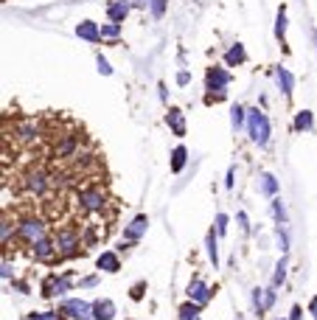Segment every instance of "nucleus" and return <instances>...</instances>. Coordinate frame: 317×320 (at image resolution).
I'll use <instances>...</instances> for the list:
<instances>
[{
	"mask_svg": "<svg viewBox=\"0 0 317 320\" xmlns=\"http://www.w3.org/2000/svg\"><path fill=\"white\" fill-rule=\"evenodd\" d=\"M247 135L253 144L259 146H267L270 144V135H272V127H270V118L255 107V110H247Z\"/></svg>",
	"mask_w": 317,
	"mask_h": 320,
	"instance_id": "obj_1",
	"label": "nucleus"
},
{
	"mask_svg": "<svg viewBox=\"0 0 317 320\" xmlns=\"http://www.w3.org/2000/svg\"><path fill=\"white\" fill-rule=\"evenodd\" d=\"M56 245H59V262H65V258H76L82 253V247H85V242H82V233L73 228H62L56 233Z\"/></svg>",
	"mask_w": 317,
	"mask_h": 320,
	"instance_id": "obj_2",
	"label": "nucleus"
},
{
	"mask_svg": "<svg viewBox=\"0 0 317 320\" xmlns=\"http://www.w3.org/2000/svg\"><path fill=\"white\" fill-rule=\"evenodd\" d=\"M53 177L51 174H45L43 169H28L26 174H23V188H26L31 197H45L48 191L53 188Z\"/></svg>",
	"mask_w": 317,
	"mask_h": 320,
	"instance_id": "obj_3",
	"label": "nucleus"
},
{
	"mask_svg": "<svg viewBox=\"0 0 317 320\" xmlns=\"http://www.w3.org/2000/svg\"><path fill=\"white\" fill-rule=\"evenodd\" d=\"M17 236H20L28 247H34L39 239H45V236H48V228H45L43 219L26 216V219H20V222H17Z\"/></svg>",
	"mask_w": 317,
	"mask_h": 320,
	"instance_id": "obj_4",
	"label": "nucleus"
},
{
	"mask_svg": "<svg viewBox=\"0 0 317 320\" xmlns=\"http://www.w3.org/2000/svg\"><path fill=\"white\" fill-rule=\"evenodd\" d=\"M76 199H79V208L85 213H101L104 211V191H101L98 186L82 188V191L76 194Z\"/></svg>",
	"mask_w": 317,
	"mask_h": 320,
	"instance_id": "obj_5",
	"label": "nucleus"
},
{
	"mask_svg": "<svg viewBox=\"0 0 317 320\" xmlns=\"http://www.w3.org/2000/svg\"><path fill=\"white\" fill-rule=\"evenodd\" d=\"M31 256L37 258V262H43V264H53V262H59V245H56V236H45V239H39L37 245L31 247Z\"/></svg>",
	"mask_w": 317,
	"mask_h": 320,
	"instance_id": "obj_6",
	"label": "nucleus"
},
{
	"mask_svg": "<svg viewBox=\"0 0 317 320\" xmlns=\"http://www.w3.org/2000/svg\"><path fill=\"white\" fill-rule=\"evenodd\" d=\"M62 315H68L73 320H95L93 317V304H87V301H82V298L62 301Z\"/></svg>",
	"mask_w": 317,
	"mask_h": 320,
	"instance_id": "obj_7",
	"label": "nucleus"
},
{
	"mask_svg": "<svg viewBox=\"0 0 317 320\" xmlns=\"http://www.w3.org/2000/svg\"><path fill=\"white\" fill-rule=\"evenodd\" d=\"M14 141H20V144H26V146H31V144H37V138H39V121H34V118H26V121H20L14 129Z\"/></svg>",
	"mask_w": 317,
	"mask_h": 320,
	"instance_id": "obj_8",
	"label": "nucleus"
},
{
	"mask_svg": "<svg viewBox=\"0 0 317 320\" xmlns=\"http://www.w3.org/2000/svg\"><path fill=\"white\" fill-rule=\"evenodd\" d=\"M185 295H188V301H194V304H200V306H205L208 301L213 298V289L208 287L202 278H194V281L188 284V289H185Z\"/></svg>",
	"mask_w": 317,
	"mask_h": 320,
	"instance_id": "obj_9",
	"label": "nucleus"
},
{
	"mask_svg": "<svg viewBox=\"0 0 317 320\" xmlns=\"http://www.w3.org/2000/svg\"><path fill=\"white\" fill-rule=\"evenodd\" d=\"M146 228H149V216H146V213H137L132 222L124 228V242H127V245H135V242H141V236L146 233Z\"/></svg>",
	"mask_w": 317,
	"mask_h": 320,
	"instance_id": "obj_10",
	"label": "nucleus"
},
{
	"mask_svg": "<svg viewBox=\"0 0 317 320\" xmlns=\"http://www.w3.org/2000/svg\"><path fill=\"white\" fill-rule=\"evenodd\" d=\"M230 82H233V76L227 73L225 68H208V73H205V87L208 90H227Z\"/></svg>",
	"mask_w": 317,
	"mask_h": 320,
	"instance_id": "obj_11",
	"label": "nucleus"
},
{
	"mask_svg": "<svg viewBox=\"0 0 317 320\" xmlns=\"http://www.w3.org/2000/svg\"><path fill=\"white\" fill-rule=\"evenodd\" d=\"M129 11H132V0H110L107 3V17L112 23H124L129 17Z\"/></svg>",
	"mask_w": 317,
	"mask_h": 320,
	"instance_id": "obj_12",
	"label": "nucleus"
},
{
	"mask_svg": "<svg viewBox=\"0 0 317 320\" xmlns=\"http://www.w3.org/2000/svg\"><path fill=\"white\" fill-rule=\"evenodd\" d=\"M76 37L85 39V43H101V26L93 20H82L76 26Z\"/></svg>",
	"mask_w": 317,
	"mask_h": 320,
	"instance_id": "obj_13",
	"label": "nucleus"
},
{
	"mask_svg": "<svg viewBox=\"0 0 317 320\" xmlns=\"http://www.w3.org/2000/svg\"><path fill=\"white\" fill-rule=\"evenodd\" d=\"M275 82H278L281 93H284L286 98H289L292 93H295V76H292V73H289V70H286V68H281V65H278V68H275Z\"/></svg>",
	"mask_w": 317,
	"mask_h": 320,
	"instance_id": "obj_14",
	"label": "nucleus"
},
{
	"mask_svg": "<svg viewBox=\"0 0 317 320\" xmlns=\"http://www.w3.org/2000/svg\"><path fill=\"white\" fill-rule=\"evenodd\" d=\"M166 124H169V129L177 135V138H183V135H185V118H183V110H177V107H169V112H166Z\"/></svg>",
	"mask_w": 317,
	"mask_h": 320,
	"instance_id": "obj_15",
	"label": "nucleus"
},
{
	"mask_svg": "<svg viewBox=\"0 0 317 320\" xmlns=\"http://www.w3.org/2000/svg\"><path fill=\"white\" fill-rule=\"evenodd\" d=\"M93 317L95 320H112V317H115V304H112L110 298L93 301Z\"/></svg>",
	"mask_w": 317,
	"mask_h": 320,
	"instance_id": "obj_16",
	"label": "nucleus"
},
{
	"mask_svg": "<svg viewBox=\"0 0 317 320\" xmlns=\"http://www.w3.org/2000/svg\"><path fill=\"white\" fill-rule=\"evenodd\" d=\"M95 267H98V270H104V272H118V270H121V258H118V253L104 250L98 258H95Z\"/></svg>",
	"mask_w": 317,
	"mask_h": 320,
	"instance_id": "obj_17",
	"label": "nucleus"
},
{
	"mask_svg": "<svg viewBox=\"0 0 317 320\" xmlns=\"http://www.w3.org/2000/svg\"><path fill=\"white\" fill-rule=\"evenodd\" d=\"M247 62V51H244V45L242 43H236V45H230L225 53V65L227 68H239V65H244Z\"/></svg>",
	"mask_w": 317,
	"mask_h": 320,
	"instance_id": "obj_18",
	"label": "nucleus"
},
{
	"mask_svg": "<svg viewBox=\"0 0 317 320\" xmlns=\"http://www.w3.org/2000/svg\"><path fill=\"white\" fill-rule=\"evenodd\" d=\"M216 239H219V233L211 228L208 236H205V250H208V258H211L213 267H219V245H216Z\"/></svg>",
	"mask_w": 317,
	"mask_h": 320,
	"instance_id": "obj_19",
	"label": "nucleus"
},
{
	"mask_svg": "<svg viewBox=\"0 0 317 320\" xmlns=\"http://www.w3.org/2000/svg\"><path fill=\"white\" fill-rule=\"evenodd\" d=\"M185 160H188V149H185V146H174V149H171V171H174V174H180L185 169Z\"/></svg>",
	"mask_w": 317,
	"mask_h": 320,
	"instance_id": "obj_20",
	"label": "nucleus"
},
{
	"mask_svg": "<svg viewBox=\"0 0 317 320\" xmlns=\"http://www.w3.org/2000/svg\"><path fill=\"white\" fill-rule=\"evenodd\" d=\"M312 124H314L312 110H301V112L295 115V124H292V127H295L298 132H309V129H312Z\"/></svg>",
	"mask_w": 317,
	"mask_h": 320,
	"instance_id": "obj_21",
	"label": "nucleus"
},
{
	"mask_svg": "<svg viewBox=\"0 0 317 320\" xmlns=\"http://www.w3.org/2000/svg\"><path fill=\"white\" fill-rule=\"evenodd\" d=\"M275 39H278L281 45H284V39H286V6H281L278 14H275Z\"/></svg>",
	"mask_w": 317,
	"mask_h": 320,
	"instance_id": "obj_22",
	"label": "nucleus"
},
{
	"mask_svg": "<svg viewBox=\"0 0 317 320\" xmlns=\"http://www.w3.org/2000/svg\"><path fill=\"white\" fill-rule=\"evenodd\" d=\"M230 124H233V129L247 127V110H244L242 104H233L230 107Z\"/></svg>",
	"mask_w": 317,
	"mask_h": 320,
	"instance_id": "obj_23",
	"label": "nucleus"
},
{
	"mask_svg": "<svg viewBox=\"0 0 317 320\" xmlns=\"http://www.w3.org/2000/svg\"><path fill=\"white\" fill-rule=\"evenodd\" d=\"M261 194H267V197H278V180L267 171V174H261Z\"/></svg>",
	"mask_w": 317,
	"mask_h": 320,
	"instance_id": "obj_24",
	"label": "nucleus"
},
{
	"mask_svg": "<svg viewBox=\"0 0 317 320\" xmlns=\"http://www.w3.org/2000/svg\"><path fill=\"white\" fill-rule=\"evenodd\" d=\"M200 309H202L200 304L188 301V304H183V306H180V312H177V315H180V320H200Z\"/></svg>",
	"mask_w": 317,
	"mask_h": 320,
	"instance_id": "obj_25",
	"label": "nucleus"
},
{
	"mask_svg": "<svg viewBox=\"0 0 317 320\" xmlns=\"http://www.w3.org/2000/svg\"><path fill=\"white\" fill-rule=\"evenodd\" d=\"M284 281H286V253L281 256V262L275 264V272H272V287L278 289V287H284Z\"/></svg>",
	"mask_w": 317,
	"mask_h": 320,
	"instance_id": "obj_26",
	"label": "nucleus"
},
{
	"mask_svg": "<svg viewBox=\"0 0 317 320\" xmlns=\"http://www.w3.org/2000/svg\"><path fill=\"white\" fill-rule=\"evenodd\" d=\"M121 37V23H104L101 26V39H118Z\"/></svg>",
	"mask_w": 317,
	"mask_h": 320,
	"instance_id": "obj_27",
	"label": "nucleus"
},
{
	"mask_svg": "<svg viewBox=\"0 0 317 320\" xmlns=\"http://www.w3.org/2000/svg\"><path fill=\"white\" fill-rule=\"evenodd\" d=\"M56 281H59L56 272H48L45 275V281H43V295L45 298H53V295H56Z\"/></svg>",
	"mask_w": 317,
	"mask_h": 320,
	"instance_id": "obj_28",
	"label": "nucleus"
},
{
	"mask_svg": "<svg viewBox=\"0 0 317 320\" xmlns=\"http://www.w3.org/2000/svg\"><path fill=\"white\" fill-rule=\"evenodd\" d=\"M270 208H272V216H275V222L286 225V208H284V203H281V197H272Z\"/></svg>",
	"mask_w": 317,
	"mask_h": 320,
	"instance_id": "obj_29",
	"label": "nucleus"
},
{
	"mask_svg": "<svg viewBox=\"0 0 317 320\" xmlns=\"http://www.w3.org/2000/svg\"><path fill=\"white\" fill-rule=\"evenodd\" d=\"M11 233H14V225H11L9 213H6V216H3V225H0V239H3V250L9 247V239H11Z\"/></svg>",
	"mask_w": 317,
	"mask_h": 320,
	"instance_id": "obj_30",
	"label": "nucleus"
},
{
	"mask_svg": "<svg viewBox=\"0 0 317 320\" xmlns=\"http://www.w3.org/2000/svg\"><path fill=\"white\" fill-rule=\"evenodd\" d=\"M275 239H278V250L286 253L289 250V233H286V228L278 222V228H275Z\"/></svg>",
	"mask_w": 317,
	"mask_h": 320,
	"instance_id": "obj_31",
	"label": "nucleus"
},
{
	"mask_svg": "<svg viewBox=\"0 0 317 320\" xmlns=\"http://www.w3.org/2000/svg\"><path fill=\"white\" fill-rule=\"evenodd\" d=\"M264 292H267V289H261V287L253 289V306H255L259 315H264Z\"/></svg>",
	"mask_w": 317,
	"mask_h": 320,
	"instance_id": "obj_32",
	"label": "nucleus"
},
{
	"mask_svg": "<svg viewBox=\"0 0 317 320\" xmlns=\"http://www.w3.org/2000/svg\"><path fill=\"white\" fill-rule=\"evenodd\" d=\"M166 3H169V0H152V6H149V9H152L154 20H160V17L166 14Z\"/></svg>",
	"mask_w": 317,
	"mask_h": 320,
	"instance_id": "obj_33",
	"label": "nucleus"
},
{
	"mask_svg": "<svg viewBox=\"0 0 317 320\" xmlns=\"http://www.w3.org/2000/svg\"><path fill=\"white\" fill-rule=\"evenodd\" d=\"M275 301H278V292H275V287H270V289L264 292V312H270V309H272Z\"/></svg>",
	"mask_w": 317,
	"mask_h": 320,
	"instance_id": "obj_34",
	"label": "nucleus"
},
{
	"mask_svg": "<svg viewBox=\"0 0 317 320\" xmlns=\"http://www.w3.org/2000/svg\"><path fill=\"white\" fill-rule=\"evenodd\" d=\"M28 317L31 320H62V315H56V312H31Z\"/></svg>",
	"mask_w": 317,
	"mask_h": 320,
	"instance_id": "obj_35",
	"label": "nucleus"
},
{
	"mask_svg": "<svg viewBox=\"0 0 317 320\" xmlns=\"http://www.w3.org/2000/svg\"><path fill=\"white\" fill-rule=\"evenodd\" d=\"M225 96H227L225 90H208V96H205V104H216V102H225Z\"/></svg>",
	"mask_w": 317,
	"mask_h": 320,
	"instance_id": "obj_36",
	"label": "nucleus"
},
{
	"mask_svg": "<svg viewBox=\"0 0 317 320\" xmlns=\"http://www.w3.org/2000/svg\"><path fill=\"white\" fill-rule=\"evenodd\" d=\"M227 222H230V219H227V213H216V233L219 236L227 233Z\"/></svg>",
	"mask_w": 317,
	"mask_h": 320,
	"instance_id": "obj_37",
	"label": "nucleus"
},
{
	"mask_svg": "<svg viewBox=\"0 0 317 320\" xmlns=\"http://www.w3.org/2000/svg\"><path fill=\"white\" fill-rule=\"evenodd\" d=\"M98 73H104V76H112V68H110V62H107L104 56L98 53Z\"/></svg>",
	"mask_w": 317,
	"mask_h": 320,
	"instance_id": "obj_38",
	"label": "nucleus"
},
{
	"mask_svg": "<svg viewBox=\"0 0 317 320\" xmlns=\"http://www.w3.org/2000/svg\"><path fill=\"white\" fill-rule=\"evenodd\" d=\"M236 222H239V228H242V230H250V219H247V213H244V211L236 213Z\"/></svg>",
	"mask_w": 317,
	"mask_h": 320,
	"instance_id": "obj_39",
	"label": "nucleus"
},
{
	"mask_svg": "<svg viewBox=\"0 0 317 320\" xmlns=\"http://www.w3.org/2000/svg\"><path fill=\"white\" fill-rule=\"evenodd\" d=\"M233 177H236V166H230L225 174V188H233Z\"/></svg>",
	"mask_w": 317,
	"mask_h": 320,
	"instance_id": "obj_40",
	"label": "nucleus"
},
{
	"mask_svg": "<svg viewBox=\"0 0 317 320\" xmlns=\"http://www.w3.org/2000/svg\"><path fill=\"white\" fill-rule=\"evenodd\" d=\"M188 82H191V73H188V70H180V73H177V85L185 87Z\"/></svg>",
	"mask_w": 317,
	"mask_h": 320,
	"instance_id": "obj_41",
	"label": "nucleus"
},
{
	"mask_svg": "<svg viewBox=\"0 0 317 320\" xmlns=\"http://www.w3.org/2000/svg\"><path fill=\"white\" fill-rule=\"evenodd\" d=\"M95 284H98V275H90V278H82L79 287H95Z\"/></svg>",
	"mask_w": 317,
	"mask_h": 320,
	"instance_id": "obj_42",
	"label": "nucleus"
},
{
	"mask_svg": "<svg viewBox=\"0 0 317 320\" xmlns=\"http://www.w3.org/2000/svg\"><path fill=\"white\" fill-rule=\"evenodd\" d=\"M143 298V284H135L132 287V301H141Z\"/></svg>",
	"mask_w": 317,
	"mask_h": 320,
	"instance_id": "obj_43",
	"label": "nucleus"
},
{
	"mask_svg": "<svg viewBox=\"0 0 317 320\" xmlns=\"http://www.w3.org/2000/svg\"><path fill=\"white\" fill-rule=\"evenodd\" d=\"M303 317V309L301 306H292V312H289V320H301Z\"/></svg>",
	"mask_w": 317,
	"mask_h": 320,
	"instance_id": "obj_44",
	"label": "nucleus"
},
{
	"mask_svg": "<svg viewBox=\"0 0 317 320\" xmlns=\"http://www.w3.org/2000/svg\"><path fill=\"white\" fill-rule=\"evenodd\" d=\"M3 278H6V281L11 278V264H9V258H6V256H3Z\"/></svg>",
	"mask_w": 317,
	"mask_h": 320,
	"instance_id": "obj_45",
	"label": "nucleus"
},
{
	"mask_svg": "<svg viewBox=\"0 0 317 320\" xmlns=\"http://www.w3.org/2000/svg\"><path fill=\"white\" fill-rule=\"evenodd\" d=\"M309 315H312V317L317 320V295H314L312 301H309Z\"/></svg>",
	"mask_w": 317,
	"mask_h": 320,
	"instance_id": "obj_46",
	"label": "nucleus"
},
{
	"mask_svg": "<svg viewBox=\"0 0 317 320\" xmlns=\"http://www.w3.org/2000/svg\"><path fill=\"white\" fill-rule=\"evenodd\" d=\"M146 6H152V0H132V9H146Z\"/></svg>",
	"mask_w": 317,
	"mask_h": 320,
	"instance_id": "obj_47",
	"label": "nucleus"
},
{
	"mask_svg": "<svg viewBox=\"0 0 317 320\" xmlns=\"http://www.w3.org/2000/svg\"><path fill=\"white\" fill-rule=\"evenodd\" d=\"M11 287H14V289H20V292H28V284H23V281H14V278H11Z\"/></svg>",
	"mask_w": 317,
	"mask_h": 320,
	"instance_id": "obj_48",
	"label": "nucleus"
},
{
	"mask_svg": "<svg viewBox=\"0 0 317 320\" xmlns=\"http://www.w3.org/2000/svg\"><path fill=\"white\" fill-rule=\"evenodd\" d=\"M26 320H31V317H26Z\"/></svg>",
	"mask_w": 317,
	"mask_h": 320,
	"instance_id": "obj_49",
	"label": "nucleus"
}]
</instances>
